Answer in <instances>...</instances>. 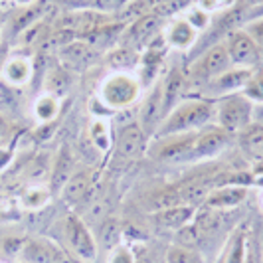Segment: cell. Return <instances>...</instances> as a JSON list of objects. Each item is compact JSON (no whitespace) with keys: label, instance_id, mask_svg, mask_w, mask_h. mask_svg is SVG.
Returning a JSON list of instances; mask_svg holds the SVG:
<instances>
[{"label":"cell","instance_id":"cell-35","mask_svg":"<svg viewBox=\"0 0 263 263\" xmlns=\"http://www.w3.org/2000/svg\"><path fill=\"white\" fill-rule=\"evenodd\" d=\"M36 18H38V8H34V6H28L26 10L18 12V16L14 18V22H12L14 34H20V32L28 30V28L34 24Z\"/></svg>","mask_w":263,"mask_h":263},{"label":"cell","instance_id":"cell-10","mask_svg":"<svg viewBox=\"0 0 263 263\" xmlns=\"http://www.w3.org/2000/svg\"><path fill=\"white\" fill-rule=\"evenodd\" d=\"M20 263H69L66 251L48 237H24Z\"/></svg>","mask_w":263,"mask_h":263},{"label":"cell","instance_id":"cell-6","mask_svg":"<svg viewBox=\"0 0 263 263\" xmlns=\"http://www.w3.org/2000/svg\"><path fill=\"white\" fill-rule=\"evenodd\" d=\"M196 143V133L186 135H171V137H158L155 139L153 155L160 162L166 164H180V162H192Z\"/></svg>","mask_w":263,"mask_h":263},{"label":"cell","instance_id":"cell-18","mask_svg":"<svg viewBox=\"0 0 263 263\" xmlns=\"http://www.w3.org/2000/svg\"><path fill=\"white\" fill-rule=\"evenodd\" d=\"M0 76H2V81L6 85H10V87H22L34 76V64H32V60L26 58V55H12V58H8L2 64Z\"/></svg>","mask_w":263,"mask_h":263},{"label":"cell","instance_id":"cell-21","mask_svg":"<svg viewBox=\"0 0 263 263\" xmlns=\"http://www.w3.org/2000/svg\"><path fill=\"white\" fill-rule=\"evenodd\" d=\"M246 253H248V236L243 230H236L226 239L216 263H246Z\"/></svg>","mask_w":263,"mask_h":263},{"label":"cell","instance_id":"cell-11","mask_svg":"<svg viewBox=\"0 0 263 263\" xmlns=\"http://www.w3.org/2000/svg\"><path fill=\"white\" fill-rule=\"evenodd\" d=\"M164 117H166V111H164V101H162V87L160 83H155L153 89L146 93L141 107H137V121L148 137H155Z\"/></svg>","mask_w":263,"mask_h":263},{"label":"cell","instance_id":"cell-28","mask_svg":"<svg viewBox=\"0 0 263 263\" xmlns=\"http://www.w3.org/2000/svg\"><path fill=\"white\" fill-rule=\"evenodd\" d=\"M67 83H69L67 71H64L62 67H53L52 71L48 73V78H46V93H50V95L60 99L67 91Z\"/></svg>","mask_w":263,"mask_h":263},{"label":"cell","instance_id":"cell-9","mask_svg":"<svg viewBox=\"0 0 263 263\" xmlns=\"http://www.w3.org/2000/svg\"><path fill=\"white\" fill-rule=\"evenodd\" d=\"M66 237L71 251L79 259L93 261L97 257V239L87 224L76 214H69L66 218Z\"/></svg>","mask_w":263,"mask_h":263},{"label":"cell","instance_id":"cell-36","mask_svg":"<svg viewBox=\"0 0 263 263\" xmlns=\"http://www.w3.org/2000/svg\"><path fill=\"white\" fill-rule=\"evenodd\" d=\"M109 263H137V259H135V253H133V250L129 246L119 243L117 248L111 251Z\"/></svg>","mask_w":263,"mask_h":263},{"label":"cell","instance_id":"cell-29","mask_svg":"<svg viewBox=\"0 0 263 263\" xmlns=\"http://www.w3.org/2000/svg\"><path fill=\"white\" fill-rule=\"evenodd\" d=\"M241 93L250 99L253 105H259L263 103V67L253 69L250 81L246 83V87L241 89Z\"/></svg>","mask_w":263,"mask_h":263},{"label":"cell","instance_id":"cell-5","mask_svg":"<svg viewBox=\"0 0 263 263\" xmlns=\"http://www.w3.org/2000/svg\"><path fill=\"white\" fill-rule=\"evenodd\" d=\"M162 24H164V16H160L158 12L141 16V18L129 22V26L123 30V36H121L119 44L133 48L137 52H143L153 40H157L162 34V30H164Z\"/></svg>","mask_w":263,"mask_h":263},{"label":"cell","instance_id":"cell-37","mask_svg":"<svg viewBox=\"0 0 263 263\" xmlns=\"http://www.w3.org/2000/svg\"><path fill=\"white\" fill-rule=\"evenodd\" d=\"M131 0H97L95 10L99 12H121Z\"/></svg>","mask_w":263,"mask_h":263},{"label":"cell","instance_id":"cell-40","mask_svg":"<svg viewBox=\"0 0 263 263\" xmlns=\"http://www.w3.org/2000/svg\"><path fill=\"white\" fill-rule=\"evenodd\" d=\"M237 6H241L243 10H248V18H250V14L253 10H257V8H261L263 6V0H236Z\"/></svg>","mask_w":263,"mask_h":263},{"label":"cell","instance_id":"cell-8","mask_svg":"<svg viewBox=\"0 0 263 263\" xmlns=\"http://www.w3.org/2000/svg\"><path fill=\"white\" fill-rule=\"evenodd\" d=\"M146 146H148V135L143 131L137 119L123 123L119 127L117 137H115V158L133 162L145 155Z\"/></svg>","mask_w":263,"mask_h":263},{"label":"cell","instance_id":"cell-13","mask_svg":"<svg viewBox=\"0 0 263 263\" xmlns=\"http://www.w3.org/2000/svg\"><path fill=\"white\" fill-rule=\"evenodd\" d=\"M230 139H232V135L226 133L224 129H220L218 125H210V127L198 131L192 162H204V160L218 157L226 146L230 145Z\"/></svg>","mask_w":263,"mask_h":263},{"label":"cell","instance_id":"cell-3","mask_svg":"<svg viewBox=\"0 0 263 263\" xmlns=\"http://www.w3.org/2000/svg\"><path fill=\"white\" fill-rule=\"evenodd\" d=\"M216 105V121L220 129L230 133L232 137L241 133L253 123V103L241 91L230 93L214 101Z\"/></svg>","mask_w":263,"mask_h":263},{"label":"cell","instance_id":"cell-41","mask_svg":"<svg viewBox=\"0 0 263 263\" xmlns=\"http://www.w3.org/2000/svg\"><path fill=\"white\" fill-rule=\"evenodd\" d=\"M8 135H10V131H8V123L4 121V117H0V145L6 143Z\"/></svg>","mask_w":263,"mask_h":263},{"label":"cell","instance_id":"cell-34","mask_svg":"<svg viewBox=\"0 0 263 263\" xmlns=\"http://www.w3.org/2000/svg\"><path fill=\"white\" fill-rule=\"evenodd\" d=\"M241 30L255 42V46L263 52V16H257V18L248 20V22L241 26Z\"/></svg>","mask_w":263,"mask_h":263},{"label":"cell","instance_id":"cell-1","mask_svg":"<svg viewBox=\"0 0 263 263\" xmlns=\"http://www.w3.org/2000/svg\"><path fill=\"white\" fill-rule=\"evenodd\" d=\"M214 121H216L214 101L204 99V97H184L172 111H168V115L160 123V127L153 139L198 133L214 125Z\"/></svg>","mask_w":263,"mask_h":263},{"label":"cell","instance_id":"cell-33","mask_svg":"<svg viewBox=\"0 0 263 263\" xmlns=\"http://www.w3.org/2000/svg\"><path fill=\"white\" fill-rule=\"evenodd\" d=\"M121 236H123V232H121L117 220H107L105 224L101 226V241L107 248H111V251L121 243Z\"/></svg>","mask_w":263,"mask_h":263},{"label":"cell","instance_id":"cell-24","mask_svg":"<svg viewBox=\"0 0 263 263\" xmlns=\"http://www.w3.org/2000/svg\"><path fill=\"white\" fill-rule=\"evenodd\" d=\"M192 224L200 232V236H212V234H218L222 228H224V212L222 210H214V208H196L194 214V220Z\"/></svg>","mask_w":263,"mask_h":263},{"label":"cell","instance_id":"cell-44","mask_svg":"<svg viewBox=\"0 0 263 263\" xmlns=\"http://www.w3.org/2000/svg\"><path fill=\"white\" fill-rule=\"evenodd\" d=\"M261 208H263V196H261Z\"/></svg>","mask_w":263,"mask_h":263},{"label":"cell","instance_id":"cell-20","mask_svg":"<svg viewBox=\"0 0 263 263\" xmlns=\"http://www.w3.org/2000/svg\"><path fill=\"white\" fill-rule=\"evenodd\" d=\"M93 186V171L91 168H81L71 174V178L67 180V184L64 186V190L60 192L62 200L66 204H78L83 198L89 194Z\"/></svg>","mask_w":263,"mask_h":263},{"label":"cell","instance_id":"cell-42","mask_svg":"<svg viewBox=\"0 0 263 263\" xmlns=\"http://www.w3.org/2000/svg\"><path fill=\"white\" fill-rule=\"evenodd\" d=\"M253 123L263 125V103H259V105H253Z\"/></svg>","mask_w":263,"mask_h":263},{"label":"cell","instance_id":"cell-31","mask_svg":"<svg viewBox=\"0 0 263 263\" xmlns=\"http://www.w3.org/2000/svg\"><path fill=\"white\" fill-rule=\"evenodd\" d=\"M166 263H202V257L194 248H186V246H171L166 253Z\"/></svg>","mask_w":263,"mask_h":263},{"label":"cell","instance_id":"cell-14","mask_svg":"<svg viewBox=\"0 0 263 263\" xmlns=\"http://www.w3.org/2000/svg\"><path fill=\"white\" fill-rule=\"evenodd\" d=\"M248 184H232V182H226V184H218L214 190H212L204 206L208 208H214V210H232V208H237L246 202L248 198Z\"/></svg>","mask_w":263,"mask_h":263},{"label":"cell","instance_id":"cell-39","mask_svg":"<svg viewBox=\"0 0 263 263\" xmlns=\"http://www.w3.org/2000/svg\"><path fill=\"white\" fill-rule=\"evenodd\" d=\"M22 243H24V237L4 239V241H2V250H4V253H6V255H10V257H16V259H18L20 250H22Z\"/></svg>","mask_w":263,"mask_h":263},{"label":"cell","instance_id":"cell-43","mask_svg":"<svg viewBox=\"0 0 263 263\" xmlns=\"http://www.w3.org/2000/svg\"><path fill=\"white\" fill-rule=\"evenodd\" d=\"M14 2H16V4H20V6H30L34 0H14Z\"/></svg>","mask_w":263,"mask_h":263},{"label":"cell","instance_id":"cell-17","mask_svg":"<svg viewBox=\"0 0 263 263\" xmlns=\"http://www.w3.org/2000/svg\"><path fill=\"white\" fill-rule=\"evenodd\" d=\"M73 172H76L73 153L67 145H62V148L55 155L52 171H50V190H52V194H60L64 190V186L67 184V180L71 178Z\"/></svg>","mask_w":263,"mask_h":263},{"label":"cell","instance_id":"cell-32","mask_svg":"<svg viewBox=\"0 0 263 263\" xmlns=\"http://www.w3.org/2000/svg\"><path fill=\"white\" fill-rule=\"evenodd\" d=\"M89 139L99 151H107L111 146L113 141H111V133H109V127H107L105 121H101V119L93 121L91 129H89Z\"/></svg>","mask_w":263,"mask_h":263},{"label":"cell","instance_id":"cell-23","mask_svg":"<svg viewBox=\"0 0 263 263\" xmlns=\"http://www.w3.org/2000/svg\"><path fill=\"white\" fill-rule=\"evenodd\" d=\"M91 52L93 48L85 40H71V42H66V46L60 50V58H62L66 67L79 69V67L89 64Z\"/></svg>","mask_w":263,"mask_h":263},{"label":"cell","instance_id":"cell-4","mask_svg":"<svg viewBox=\"0 0 263 263\" xmlns=\"http://www.w3.org/2000/svg\"><path fill=\"white\" fill-rule=\"evenodd\" d=\"M232 67L234 66H232L230 53H228V48H226V42L224 40L216 42V44H212L210 48L202 53V58L186 73L188 76V85H196V87L202 89L208 81L226 73Z\"/></svg>","mask_w":263,"mask_h":263},{"label":"cell","instance_id":"cell-12","mask_svg":"<svg viewBox=\"0 0 263 263\" xmlns=\"http://www.w3.org/2000/svg\"><path fill=\"white\" fill-rule=\"evenodd\" d=\"M253 69H241V67H232L228 69L226 73L214 78L212 81H208L200 91H204V99H210V101H216L224 95H230V93H237L246 87V83L250 81Z\"/></svg>","mask_w":263,"mask_h":263},{"label":"cell","instance_id":"cell-25","mask_svg":"<svg viewBox=\"0 0 263 263\" xmlns=\"http://www.w3.org/2000/svg\"><path fill=\"white\" fill-rule=\"evenodd\" d=\"M52 190H50V186L46 184H36L32 186H26L24 190H22V194H20V206L24 208V210H30V212H36V210H42L50 200H52Z\"/></svg>","mask_w":263,"mask_h":263},{"label":"cell","instance_id":"cell-19","mask_svg":"<svg viewBox=\"0 0 263 263\" xmlns=\"http://www.w3.org/2000/svg\"><path fill=\"white\" fill-rule=\"evenodd\" d=\"M194 214H196V208H194V206L178 204V206H172V208H166V210L155 212L153 218H155L157 226H160V228L178 232V230H182L184 226L192 224Z\"/></svg>","mask_w":263,"mask_h":263},{"label":"cell","instance_id":"cell-7","mask_svg":"<svg viewBox=\"0 0 263 263\" xmlns=\"http://www.w3.org/2000/svg\"><path fill=\"white\" fill-rule=\"evenodd\" d=\"M224 42L234 67H241V69H257V67H261L263 52L255 46V42L241 28L226 34Z\"/></svg>","mask_w":263,"mask_h":263},{"label":"cell","instance_id":"cell-27","mask_svg":"<svg viewBox=\"0 0 263 263\" xmlns=\"http://www.w3.org/2000/svg\"><path fill=\"white\" fill-rule=\"evenodd\" d=\"M178 204H182V198H180L178 186H166V188H162L160 192H157L155 196L151 198L148 210L155 214V212L166 210V208L178 206Z\"/></svg>","mask_w":263,"mask_h":263},{"label":"cell","instance_id":"cell-16","mask_svg":"<svg viewBox=\"0 0 263 263\" xmlns=\"http://www.w3.org/2000/svg\"><path fill=\"white\" fill-rule=\"evenodd\" d=\"M160 87H162L164 111L168 115V111H172L186 97V89H188V76H186V71H182L180 67H172L171 71L164 76V79L160 81Z\"/></svg>","mask_w":263,"mask_h":263},{"label":"cell","instance_id":"cell-26","mask_svg":"<svg viewBox=\"0 0 263 263\" xmlns=\"http://www.w3.org/2000/svg\"><path fill=\"white\" fill-rule=\"evenodd\" d=\"M32 111H34V117H36L40 125L55 123V119L60 115V99L50 95V93H44L34 101Z\"/></svg>","mask_w":263,"mask_h":263},{"label":"cell","instance_id":"cell-22","mask_svg":"<svg viewBox=\"0 0 263 263\" xmlns=\"http://www.w3.org/2000/svg\"><path fill=\"white\" fill-rule=\"evenodd\" d=\"M241 151L250 158L263 162V125L251 123L250 127H246L241 133L236 135Z\"/></svg>","mask_w":263,"mask_h":263},{"label":"cell","instance_id":"cell-15","mask_svg":"<svg viewBox=\"0 0 263 263\" xmlns=\"http://www.w3.org/2000/svg\"><path fill=\"white\" fill-rule=\"evenodd\" d=\"M198 34L194 28L186 22L182 16L172 18L166 24V28L162 30V38L166 42L168 50H178V52H186L190 50L198 42Z\"/></svg>","mask_w":263,"mask_h":263},{"label":"cell","instance_id":"cell-2","mask_svg":"<svg viewBox=\"0 0 263 263\" xmlns=\"http://www.w3.org/2000/svg\"><path fill=\"white\" fill-rule=\"evenodd\" d=\"M143 89L145 87H143L141 79L133 71H113L101 81L97 97H99L101 105L107 109L125 111V109L135 107Z\"/></svg>","mask_w":263,"mask_h":263},{"label":"cell","instance_id":"cell-30","mask_svg":"<svg viewBox=\"0 0 263 263\" xmlns=\"http://www.w3.org/2000/svg\"><path fill=\"white\" fill-rule=\"evenodd\" d=\"M182 18L196 30L198 34H200L202 30H206V28L212 24L210 14L204 12V10H202L200 6H196V4H188V6L184 8V12H182Z\"/></svg>","mask_w":263,"mask_h":263},{"label":"cell","instance_id":"cell-38","mask_svg":"<svg viewBox=\"0 0 263 263\" xmlns=\"http://www.w3.org/2000/svg\"><path fill=\"white\" fill-rule=\"evenodd\" d=\"M97 0H60L69 12H79V10H95Z\"/></svg>","mask_w":263,"mask_h":263}]
</instances>
